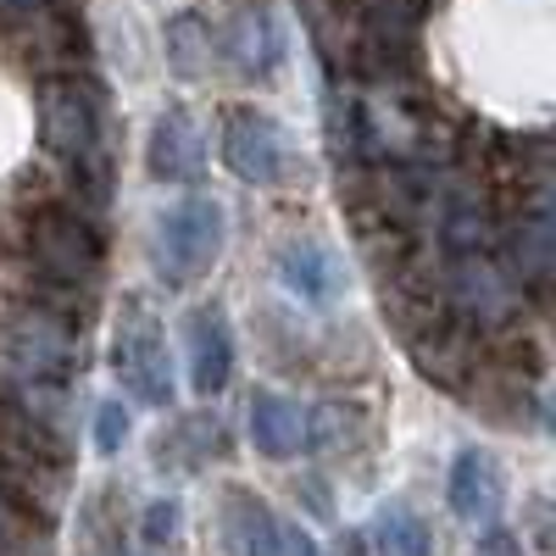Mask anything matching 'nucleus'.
Wrapping results in <instances>:
<instances>
[{"label": "nucleus", "instance_id": "f257e3e1", "mask_svg": "<svg viewBox=\"0 0 556 556\" xmlns=\"http://www.w3.org/2000/svg\"><path fill=\"white\" fill-rule=\"evenodd\" d=\"M39 139L45 151L73 167V184L89 206L112 201V156H106V106L101 89L67 73L39 89Z\"/></svg>", "mask_w": 556, "mask_h": 556}, {"label": "nucleus", "instance_id": "f03ea898", "mask_svg": "<svg viewBox=\"0 0 556 556\" xmlns=\"http://www.w3.org/2000/svg\"><path fill=\"white\" fill-rule=\"evenodd\" d=\"M28 251L45 278L78 290L101 273V235L89 228L73 206H34L28 217Z\"/></svg>", "mask_w": 556, "mask_h": 556}, {"label": "nucleus", "instance_id": "7ed1b4c3", "mask_svg": "<svg viewBox=\"0 0 556 556\" xmlns=\"http://www.w3.org/2000/svg\"><path fill=\"white\" fill-rule=\"evenodd\" d=\"M223 235H228V223H223V206L212 195L178 201L156 223V267L184 285V278H195V273H206L217 262Z\"/></svg>", "mask_w": 556, "mask_h": 556}, {"label": "nucleus", "instance_id": "20e7f679", "mask_svg": "<svg viewBox=\"0 0 556 556\" xmlns=\"http://www.w3.org/2000/svg\"><path fill=\"white\" fill-rule=\"evenodd\" d=\"M223 162L245 184H285L290 178V139L267 112L235 106L223 123Z\"/></svg>", "mask_w": 556, "mask_h": 556}, {"label": "nucleus", "instance_id": "39448f33", "mask_svg": "<svg viewBox=\"0 0 556 556\" xmlns=\"http://www.w3.org/2000/svg\"><path fill=\"white\" fill-rule=\"evenodd\" d=\"M112 367L139 401H151V406L173 401V362H167V334H162L156 317H146V312L123 317L117 345H112Z\"/></svg>", "mask_w": 556, "mask_h": 556}, {"label": "nucleus", "instance_id": "423d86ee", "mask_svg": "<svg viewBox=\"0 0 556 556\" xmlns=\"http://www.w3.org/2000/svg\"><path fill=\"white\" fill-rule=\"evenodd\" d=\"M217 51L228 56V67L245 78H267L278 67V23L262 0H240L235 12L217 28Z\"/></svg>", "mask_w": 556, "mask_h": 556}, {"label": "nucleus", "instance_id": "0eeeda50", "mask_svg": "<svg viewBox=\"0 0 556 556\" xmlns=\"http://www.w3.org/2000/svg\"><path fill=\"white\" fill-rule=\"evenodd\" d=\"M184 334H190V384L201 395H217L235 379V334H228L223 306H195L184 317Z\"/></svg>", "mask_w": 556, "mask_h": 556}, {"label": "nucleus", "instance_id": "6e6552de", "mask_svg": "<svg viewBox=\"0 0 556 556\" xmlns=\"http://www.w3.org/2000/svg\"><path fill=\"white\" fill-rule=\"evenodd\" d=\"M151 173L156 178H167V184H195L201 173H206V139H201V128H195V117L190 112H162L156 117V128H151Z\"/></svg>", "mask_w": 556, "mask_h": 556}, {"label": "nucleus", "instance_id": "1a4fd4ad", "mask_svg": "<svg viewBox=\"0 0 556 556\" xmlns=\"http://www.w3.org/2000/svg\"><path fill=\"white\" fill-rule=\"evenodd\" d=\"M501 468H495V456L468 445V451H456L451 462V484H445V501H451V513L456 518H468V523H490L501 513Z\"/></svg>", "mask_w": 556, "mask_h": 556}, {"label": "nucleus", "instance_id": "9d476101", "mask_svg": "<svg viewBox=\"0 0 556 556\" xmlns=\"http://www.w3.org/2000/svg\"><path fill=\"white\" fill-rule=\"evenodd\" d=\"M278 278H285V290L301 295L306 306H329L340 290H345V267L329 245L317 240H290L278 251Z\"/></svg>", "mask_w": 556, "mask_h": 556}, {"label": "nucleus", "instance_id": "9b49d317", "mask_svg": "<svg viewBox=\"0 0 556 556\" xmlns=\"http://www.w3.org/2000/svg\"><path fill=\"white\" fill-rule=\"evenodd\" d=\"M223 545L228 556H278V518L251 490L223 495Z\"/></svg>", "mask_w": 556, "mask_h": 556}, {"label": "nucleus", "instance_id": "f8f14e48", "mask_svg": "<svg viewBox=\"0 0 556 556\" xmlns=\"http://www.w3.org/2000/svg\"><path fill=\"white\" fill-rule=\"evenodd\" d=\"M251 445L262 456H278V462L306 451V412L285 395H273V390L251 395Z\"/></svg>", "mask_w": 556, "mask_h": 556}, {"label": "nucleus", "instance_id": "ddd939ff", "mask_svg": "<svg viewBox=\"0 0 556 556\" xmlns=\"http://www.w3.org/2000/svg\"><path fill=\"white\" fill-rule=\"evenodd\" d=\"M456 262V273H451V290H456V301L468 306L473 317H484V323H495V317H506L513 312V285L484 262V256H451Z\"/></svg>", "mask_w": 556, "mask_h": 556}, {"label": "nucleus", "instance_id": "4468645a", "mask_svg": "<svg viewBox=\"0 0 556 556\" xmlns=\"http://www.w3.org/2000/svg\"><path fill=\"white\" fill-rule=\"evenodd\" d=\"M513 278L545 290V278H551V212L545 206L518 217V228H513Z\"/></svg>", "mask_w": 556, "mask_h": 556}, {"label": "nucleus", "instance_id": "2eb2a0df", "mask_svg": "<svg viewBox=\"0 0 556 556\" xmlns=\"http://www.w3.org/2000/svg\"><path fill=\"white\" fill-rule=\"evenodd\" d=\"M374 540H379V551H384V556H434L429 518H417L406 501H384V506H379Z\"/></svg>", "mask_w": 556, "mask_h": 556}, {"label": "nucleus", "instance_id": "dca6fc26", "mask_svg": "<svg viewBox=\"0 0 556 556\" xmlns=\"http://www.w3.org/2000/svg\"><path fill=\"white\" fill-rule=\"evenodd\" d=\"M167 62L178 78H206L212 67V28L201 12H178L167 23Z\"/></svg>", "mask_w": 556, "mask_h": 556}, {"label": "nucleus", "instance_id": "f3484780", "mask_svg": "<svg viewBox=\"0 0 556 556\" xmlns=\"http://www.w3.org/2000/svg\"><path fill=\"white\" fill-rule=\"evenodd\" d=\"M362 429H367V412L351 401H329V406L306 412V445H317V451H334V445L345 451L362 440Z\"/></svg>", "mask_w": 556, "mask_h": 556}, {"label": "nucleus", "instance_id": "a211bd4d", "mask_svg": "<svg viewBox=\"0 0 556 556\" xmlns=\"http://www.w3.org/2000/svg\"><path fill=\"white\" fill-rule=\"evenodd\" d=\"M440 240L451 256H484V217L473 212L468 195H451L440 212Z\"/></svg>", "mask_w": 556, "mask_h": 556}, {"label": "nucleus", "instance_id": "6ab92c4d", "mask_svg": "<svg viewBox=\"0 0 556 556\" xmlns=\"http://www.w3.org/2000/svg\"><path fill=\"white\" fill-rule=\"evenodd\" d=\"M123 440H128V412H123L117 401H101V406H96V451L112 456Z\"/></svg>", "mask_w": 556, "mask_h": 556}, {"label": "nucleus", "instance_id": "aec40b11", "mask_svg": "<svg viewBox=\"0 0 556 556\" xmlns=\"http://www.w3.org/2000/svg\"><path fill=\"white\" fill-rule=\"evenodd\" d=\"M178 534V501H151L146 506V545H167Z\"/></svg>", "mask_w": 556, "mask_h": 556}, {"label": "nucleus", "instance_id": "412c9836", "mask_svg": "<svg viewBox=\"0 0 556 556\" xmlns=\"http://www.w3.org/2000/svg\"><path fill=\"white\" fill-rule=\"evenodd\" d=\"M473 556H523V540L513 529H484V540H479Z\"/></svg>", "mask_w": 556, "mask_h": 556}, {"label": "nucleus", "instance_id": "4be33fe9", "mask_svg": "<svg viewBox=\"0 0 556 556\" xmlns=\"http://www.w3.org/2000/svg\"><path fill=\"white\" fill-rule=\"evenodd\" d=\"M278 556H317V545L301 523H278Z\"/></svg>", "mask_w": 556, "mask_h": 556}, {"label": "nucleus", "instance_id": "5701e85b", "mask_svg": "<svg viewBox=\"0 0 556 556\" xmlns=\"http://www.w3.org/2000/svg\"><path fill=\"white\" fill-rule=\"evenodd\" d=\"M45 7H51V0H0V12H7V17H39Z\"/></svg>", "mask_w": 556, "mask_h": 556}]
</instances>
